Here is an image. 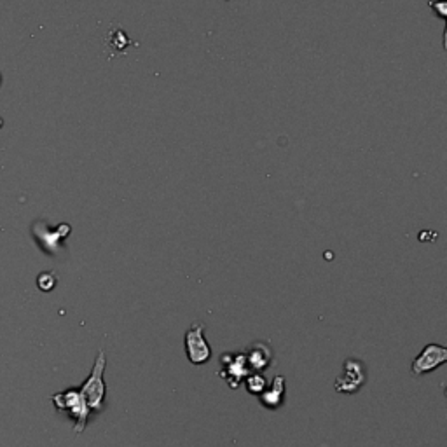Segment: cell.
<instances>
[{"mask_svg": "<svg viewBox=\"0 0 447 447\" xmlns=\"http://www.w3.org/2000/svg\"><path fill=\"white\" fill-rule=\"evenodd\" d=\"M51 400H53L54 409L58 412L68 416L74 421V432L77 435L86 430L91 416V409L88 407L86 398L81 393L79 388H68V390L60 391V393L53 395Z\"/></svg>", "mask_w": 447, "mask_h": 447, "instance_id": "6da1fadb", "label": "cell"}, {"mask_svg": "<svg viewBox=\"0 0 447 447\" xmlns=\"http://www.w3.org/2000/svg\"><path fill=\"white\" fill-rule=\"evenodd\" d=\"M0 83H2V77H0Z\"/></svg>", "mask_w": 447, "mask_h": 447, "instance_id": "4fadbf2b", "label": "cell"}, {"mask_svg": "<svg viewBox=\"0 0 447 447\" xmlns=\"http://www.w3.org/2000/svg\"><path fill=\"white\" fill-rule=\"evenodd\" d=\"M243 383L247 384L248 393L257 395V397L266 390V388H268V381H266V377L262 372H252L250 376H248Z\"/></svg>", "mask_w": 447, "mask_h": 447, "instance_id": "30bf717a", "label": "cell"}, {"mask_svg": "<svg viewBox=\"0 0 447 447\" xmlns=\"http://www.w3.org/2000/svg\"><path fill=\"white\" fill-rule=\"evenodd\" d=\"M105 367H107V355L104 350H100L95 358V365L91 368L90 376L79 388L91 412H101L105 409V398H107V384H105L104 377Z\"/></svg>", "mask_w": 447, "mask_h": 447, "instance_id": "7a4b0ae2", "label": "cell"}, {"mask_svg": "<svg viewBox=\"0 0 447 447\" xmlns=\"http://www.w3.org/2000/svg\"><path fill=\"white\" fill-rule=\"evenodd\" d=\"M186 355L193 365H203L211 358V346L204 339L203 323H193L184 336Z\"/></svg>", "mask_w": 447, "mask_h": 447, "instance_id": "277c9868", "label": "cell"}, {"mask_svg": "<svg viewBox=\"0 0 447 447\" xmlns=\"http://www.w3.org/2000/svg\"><path fill=\"white\" fill-rule=\"evenodd\" d=\"M252 372H264L273 361V350L266 343H254L243 350Z\"/></svg>", "mask_w": 447, "mask_h": 447, "instance_id": "ba28073f", "label": "cell"}, {"mask_svg": "<svg viewBox=\"0 0 447 447\" xmlns=\"http://www.w3.org/2000/svg\"><path fill=\"white\" fill-rule=\"evenodd\" d=\"M56 283L58 276L54 275L53 271H44L37 276V286H39V290H42V292H51V290L56 286Z\"/></svg>", "mask_w": 447, "mask_h": 447, "instance_id": "8fae6325", "label": "cell"}, {"mask_svg": "<svg viewBox=\"0 0 447 447\" xmlns=\"http://www.w3.org/2000/svg\"><path fill=\"white\" fill-rule=\"evenodd\" d=\"M447 361V348L440 346V344H426L421 350V353L412 360L411 372L412 376L419 377L425 376L428 372H433L435 368L442 367Z\"/></svg>", "mask_w": 447, "mask_h": 447, "instance_id": "5b68a950", "label": "cell"}, {"mask_svg": "<svg viewBox=\"0 0 447 447\" xmlns=\"http://www.w3.org/2000/svg\"><path fill=\"white\" fill-rule=\"evenodd\" d=\"M220 364H222V371L218 372V374H220V376L229 383L231 388H240L241 383H243V381L252 374L245 351L222 353Z\"/></svg>", "mask_w": 447, "mask_h": 447, "instance_id": "3957f363", "label": "cell"}, {"mask_svg": "<svg viewBox=\"0 0 447 447\" xmlns=\"http://www.w3.org/2000/svg\"><path fill=\"white\" fill-rule=\"evenodd\" d=\"M70 226L68 224H61L56 229H51L44 220H39L33 224V236L40 243V248H44L46 254L56 255L58 250L61 248V241L70 234Z\"/></svg>", "mask_w": 447, "mask_h": 447, "instance_id": "52a82bcc", "label": "cell"}, {"mask_svg": "<svg viewBox=\"0 0 447 447\" xmlns=\"http://www.w3.org/2000/svg\"><path fill=\"white\" fill-rule=\"evenodd\" d=\"M0 128H2V119H0Z\"/></svg>", "mask_w": 447, "mask_h": 447, "instance_id": "7c38bea8", "label": "cell"}, {"mask_svg": "<svg viewBox=\"0 0 447 447\" xmlns=\"http://www.w3.org/2000/svg\"><path fill=\"white\" fill-rule=\"evenodd\" d=\"M285 384H286L285 377L276 376L275 380H273L271 388H269V390L266 388V390L259 395V400H261V404L268 409L282 407L283 402H285Z\"/></svg>", "mask_w": 447, "mask_h": 447, "instance_id": "9c48e42d", "label": "cell"}, {"mask_svg": "<svg viewBox=\"0 0 447 447\" xmlns=\"http://www.w3.org/2000/svg\"><path fill=\"white\" fill-rule=\"evenodd\" d=\"M367 381V371H365L364 361L348 358L344 361L343 374L336 381V390L339 393H357Z\"/></svg>", "mask_w": 447, "mask_h": 447, "instance_id": "8992f818", "label": "cell"}]
</instances>
